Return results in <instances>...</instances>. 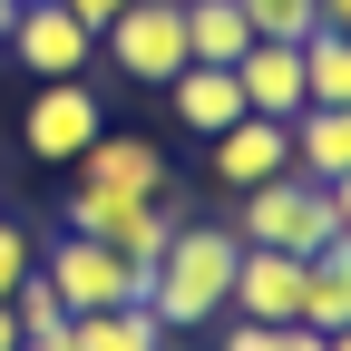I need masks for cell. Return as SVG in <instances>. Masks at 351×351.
Here are the masks:
<instances>
[{
  "label": "cell",
  "instance_id": "obj_1",
  "mask_svg": "<svg viewBox=\"0 0 351 351\" xmlns=\"http://www.w3.org/2000/svg\"><path fill=\"white\" fill-rule=\"evenodd\" d=\"M234 225H176L166 254L147 263V313L166 332H205V322H225V283H234Z\"/></svg>",
  "mask_w": 351,
  "mask_h": 351
},
{
  "label": "cell",
  "instance_id": "obj_2",
  "mask_svg": "<svg viewBox=\"0 0 351 351\" xmlns=\"http://www.w3.org/2000/svg\"><path fill=\"white\" fill-rule=\"evenodd\" d=\"M39 283L69 313H117V302H147V263L108 254L98 234H59V244H39Z\"/></svg>",
  "mask_w": 351,
  "mask_h": 351
},
{
  "label": "cell",
  "instance_id": "obj_3",
  "mask_svg": "<svg viewBox=\"0 0 351 351\" xmlns=\"http://www.w3.org/2000/svg\"><path fill=\"white\" fill-rule=\"evenodd\" d=\"M234 244H274V254H322L332 244V205L313 176H263V186H244V215H234Z\"/></svg>",
  "mask_w": 351,
  "mask_h": 351
},
{
  "label": "cell",
  "instance_id": "obj_4",
  "mask_svg": "<svg viewBox=\"0 0 351 351\" xmlns=\"http://www.w3.org/2000/svg\"><path fill=\"white\" fill-rule=\"evenodd\" d=\"M98 49L117 78H137V88H166L176 69H186V0H127V10L98 29Z\"/></svg>",
  "mask_w": 351,
  "mask_h": 351
},
{
  "label": "cell",
  "instance_id": "obj_5",
  "mask_svg": "<svg viewBox=\"0 0 351 351\" xmlns=\"http://www.w3.org/2000/svg\"><path fill=\"white\" fill-rule=\"evenodd\" d=\"M98 88L88 78H39L29 88V108H20V147L39 156V166H78L88 156V137H98Z\"/></svg>",
  "mask_w": 351,
  "mask_h": 351
},
{
  "label": "cell",
  "instance_id": "obj_6",
  "mask_svg": "<svg viewBox=\"0 0 351 351\" xmlns=\"http://www.w3.org/2000/svg\"><path fill=\"white\" fill-rule=\"evenodd\" d=\"M69 234H98V244L127 254V263H156L166 234H176V205H166V195H98V186H78V195H69Z\"/></svg>",
  "mask_w": 351,
  "mask_h": 351
},
{
  "label": "cell",
  "instance_id": "obj_7",
  "mask_svg": "<svg viewBox=\"0 0 351 351\" xmlns=\"http://www.w3.org/2000/svg\"><path fill=\"white\" fill-rule=\"evenodd\" d=\"M10 49L29 78H88L98 69V39H88L59 0H20V20H10Z\"/></svg>",
  "mask_w": 351,
  "mask_h": 351
},
{
  "label": "cell",
  "instance_id": "obj_8",
  "mask_svg": "<svg viewBox=\"0 0 351 351\" xmlns=\"http://www.w3.org/2000/svg\"><path fill=\"white\" fill-rule=\"evenodd\" d=\"M302 263L313 254L244 244L234 254V283H225V313H244V322H302Z\"/></svg>",
  "mask_w": 351,
  "mask_h": 351
},
{
  "label": "cell",
  "instance_id": "obj_9",
  "mask_svg": "<svg viewBox=\"0 0 351 351\" xmlns=\"http://www.w3.org/2000/svg\"><path fill=\"white\" fill-rule=\"evenodd\" d=\"M78 186H98V195H166V147L137 137V127H98L78 156Z\"/></svg>",
  "mask_w": 351,
  "mask_h": 351
},
{
  "label": "cell",
  "instance_id": "obj_10",
  "mask_svg": "<svg viewBox=\"0 0 351 351\" xmlns=\"http://www.w3.org/2000/svg\"><path fill=\"white\" fill-rule=\"evenodd\" d=\"M215 147V186H263V176H283L293 166V117H234L225 137H205Z\"/></svg>",
  "mask_w": 351,
  "mask_h": 351
},
{
  "label": "cell",
  "instance_id": "obj_11",
  "mask_svg": "<svg viewBox=\"0 0 351 351\" xmlns=\"http://www.w3.org/2000/svg\"><path fill=\"white\" fill-rule=\"evenodd\" d=\"M244 117H302V39H254L234 59Z\"/></svg>",
  "mask_w": 351,
  "mask_h": 351
},
{
  "label": "cell",
  "instance_id": "obj_12",
  "mask_svg": "<svg viewBox=\"0 0 351 351\" xmlns=\"http://www.w3.org/2000/svg\"><path fill=\"white\" fill-rule=\"evenodd\" d=\"M166 98H176V127H195V137H225V127L244 117V88H234V69H205V59H186L166 78Z\"/></svg>",
  "mask_w": 351,
  "mask_h": 351
},
{
  "label": "cell",
  "instance_id": "obj_13",
  "mask_svg": "<svg viewBox=\"0 0 351 351\" xmlns=\"http://www.w3.org/2000/svg\"><path fill=\"white\" fill-rule=\"evenodd\" d=\"M69 351H176V332L147 302H117V313H69Z\"/></svg>",
  "mask_w": 351,
  "mask_h": 351
},
{
  "label": "cell",
  "instance_id": "obj_14",
  "mask_svg": "<svg viewBox=\"0 0 351 351\" xmlns=\"http://www.w3.org/2000/svg\"><path fill=\"white\" fill-rule=\"evenodd\" d=\"M293 176H313V186L351 176V108H302L293 117Z\"/></svg>",
  "mask_w": 351,
  "mask_h": 351
},
{
  "label": "cell",
  "instance_id": "obj_15",
  "mask_svg": "<svg viewBox=\"0 0 351 351\" xmlns=\"http://www.w3.org/2000/svg\"><path fill=\"white\" fill-rule=\"evenodd\" d=\"M302 322H313V332H341L351 322V234H332L313 263H302Z\"/></svg>",
  "mask_w": 351,
  "mask_h": 351
},
{
  "label": "cell",
  "instance_id": "obj_16",
  "mask_svg": "<svg viewBox=\"0 0 351 351\" xmlns=\"http://www.w3.org/2000/svg\"><path fill=\"white\" fill-rule=\"evenodd\" d=\"M254 49V20L234 10V0H186V59H205V69H234Z\"/></svg>",
  "mask_w": 351,
  "mask_h": 351
},
{
  "label": "cell",
  "instance_id": "obj_17",
  "mask_svg": "<svg viewBox=\"0 0 351 351\" xmlns=\"http://www.w3.org/2000/svg\"><path fill=\"white\" fill-rule=\"evenodd\" d=\"M302 108H351V39L341 29L302 39Z\"/></svg>",
  "mask_w": 351,
  "mask_h": 351
},
{
  "label": "cell",
  "instance_id": "obj_18",
  "mask_svg": "<svg viewBox=\"0 0 351 351\" xmlns=\"http://www.w3.org/2000/svg\"><path fill=\"white\" fill-rule=\"evenodd\" d=\"M215 351H332L313 322H244V313H225V341Z\"/></svg>",
  "mask_w": 351,
  "mask_h": 351
},
{
  "label": "cell",
  "instance_id": "obj_19",
  "mask_svg": "<svg viewBox=\"0 0 351 351\" xmlns=\"http://www.w3.org/2000/svg\"><path fill=\"white\" fill-rule=\"evenodd\" d=\"M254 20V39H313L322 29V0H234Z\"/></svg>",
  "mask_w": 351,
  "mask_h": 351
},
{
  "label": "cell",
  "instance_id": "obj_20",
  "mask_svg": "<svg viewBox=\"0 0 351 351\" xmlns=\"http://www.w3.org/2000/svg\"><path fill=\"white\" fill-rule=\"evenodd\" d=\"M10 322H20V341H39V332H69V302L39 283V263L20 274V293H10Z\"/></svg>",
  "mask_w": 351,
  "mask_h": 351
},
{
  "label": "cell",
  "instance_id": "obj_21",
  "mask_svg": "<svg viewBox=\"0 0 351 351\" xmlns=\"http://www.w3.org/2000/svg\"><path fill=\"white\" fill-rule=\"evenodd\" d=\"M29 263H39V234L20 225V215H10V205H0V302H10V293H20V274H29Z\"/></svg>",
  "mask_w": 351,
  "mask_h": 351
},
{
  "label": "cell",
  "instance_id": "obj_22",
  "mask_svg": "<svg viewBox=\"0 0 351 351\" xmlns=\"http://www.w3.org/2000/svg\"><path fill=\"white\" fill-rule=\"evenodd\" d=\"M59 10H69V20H78V29H88V39H98V29H108V20H117V10H127V0H59Z\"/></svg>",
  "mask_w": 351,
  "mask_h": 351
},
{
  "label": "cell",
  "instance_id": "obj_23",
  "mask_svg": "<svg viewBox=\"0 0 351 351\" xmlns=\"http://www.w3.org/2000/svg\"><path fill=\"white\" fill-rule=\"evenodd\" d=\"M322 205H332V234H351V176H332V186H322Z\"/></svg>",
  "mask_w": 351,
  "mask_h": 351
},
{
  "label": "cell",
  "instance_id": "obj_24",
  "mask_svg": "<svg viewBox=\"0 0 351 351\" xmlns=\"http://www.w3.org/2000/svg\"><path fill=\"white\" fill-rule=\"evenodd\" d=\"M322 29H341V39H351V0H322Z\"/></svg>",
  "mask_w": 351,
  "mask_h": 351
},
{
  "label": "cell",
  "instance_id": "obj_25",
  "mask_svg": "<svg viewBox=\"0 0 351 351\" xmlns=\"http://www.w3.org/2000/svg\"><path fill=\"white\" fill-rule=\"evenodd\" d=\"M0 351H20V322H10V302H0Z\"/></svg>",
  "mask_w": 351,
  "mask_h": 351
},
{
  "label": "cell",
  "instance_id": "obj_26",
  "mask_svg": "<svg viewBox=\"0 0 351 351\" xmlns=\"http://www.w3.org/2000/svg\"><path fill=\"white\" fill-rule=\"evenodd\" d=\"M10 20H20V0H0V49H10Z\"/></svg>",
  "mask_w": 351,
  "mask_h": 351
},
{
  "label": "cell",
  "instance_id": "obj_27",
  "mask_svg": "<svg viewBox=\"0 0 351 351\" xmlns=\"http://www.w3.org/2000/svg\"><path fill=\"white\" fill-rule=\"evenodd\" d=\"M322 341H332V351H351V322H341V332H322Z\"/></svg>",
  "mask_w": 351,
  "mask_h": 351
}]
</instances>
